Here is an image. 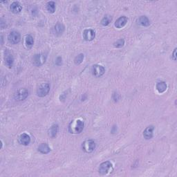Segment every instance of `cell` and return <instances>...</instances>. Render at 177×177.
<instances>
[{"instance_id":"23","label":"cell","mask_w":177,"mask_h":177,"mask_svg":"<svg viewBox=\"0 0 177 177\" xmlns=\"http://www.w3.org/2000/svg\"><path fill=\"white\" fill-rule=\"evenodd\" d=\"M84 54H83V53H80V54L77 55L75 58V59H74V63H75V65H80V64L83 62L84 60Z\"/></svg>"},{"instance_id":"6","label":"cell","mask_w":177,"mask_h":177,"mask_svg":"<svg viewBox=\"0 0 177 177\" xmlns=\"http://www.w3.org/2000/svg\"><path fill=\"white\" fill-rule=\"evenodd\" d=\"M112 163L109 161L101 163L98 168L99 174L101 175H105V174H108L112 169Z\"/></svg>"},{"instance_id":"4","label":"cell","mask_w":177,"mask_h":177,"mask_svg":"<svg viewBox=\"0 0 177 177\" xmlns=\"http://www.w3.org/2000/svg\"><path fill=\"white\" fill-rule=\"evenodd\" d=\"M95 148H96V143H95L94 140H86L82 144V149L86 153L93 152Z\"/></svg>"},{"instance_id":"9","label":"cell","mask_w":177,"mask_h":177,"mask_svg":"<svg viewBox=\"0 0 177 177\" xmlns=\"http://www.w3.org/2000/svg\"><path fill=\"white\" fill-rule=\"evenodd\" d=\"M96 37V32L93 29H85L83 32V38L86 41H92Z\"/></svg>"},{"instance_id":"14","label":"cell","mask_w":177,"mask_h":177,"mask_svg":"<svg viewBox=\"0 0 177 177\" xmlns=\"http://www.w3.org/2000/svg\"><path fill=\"white\" fill-rule=\"evenodd\" d=\"M5 65H6L9 68H12V66H13L14 63V58L12 57V55L11 54H10L8 52H6L5 53Z\"/></svg>"},{"instance_id":"17","label":"cell","mask_w":177,"mask_h":177,"mask_svg":"<svg viewBox=\"0 0 177 177\" xmlns=\"http://www.w3.org/2000/svg\"><path fill=\"white\" fill-rule=\"evenodd\" d=\"M58 129H59V127L57 124L52 125L48 131V136L52 138L56 137V136H57V134L58 132Z\"/></svg>"},{"instance_id":"20","label":"cell","mask_w":177,"mask_h":177,"mask_svg":"<svg viewBox=\"0 0 177 177\" xmlns=\"http://www.w3.org/2000/svg\"><path fill=\"white\" fill-rule=\"evenodd\" d=\"M139 24L143 27H149L150 25V22L149 19L146 16H140L138 20Z\"/></svg>"},{"instance_id":"12","label":"cell","mask_w":177,"mask_h":177,"mask_svg":"<svg viewBox=\"0 0 177 177\" xmlns=\"http://www.w3.org/2000/svg\"><path fill=\"white\" fill-rule=\"evenodd\" d=\"M127 21L128 19L127 17L121 16L116 20L114 24V26L117 28V29H122V28L124 27L127 24Z\"/></svg>"},{"instance_id":"8","label":"cell","mask_w":177,"mask_h":177,"mask_svg":"<svg viewBox=\"0 0 177 177\" xmlns=\"http://www.w3.org/2000/svg\"><path fill=\"white\" fill-rule=\"evenodd\" d=\"M8 40H9V42L12 44H17L21 40V35H20V33L19 32L13 30V31H11L9 34Z\"/></svg>"},{"instance_id":"26","label":"cell","mask_w":177,"mask_h":177,"mask_svg":"<svg viewBox=\"0 0 177 177\" xmlns=\"http://www.w3.org/2000/svg\"><path fill=\"white\" fill-rule=\"evenodd\" d=\"M172 57V59L174 61L176 60V48H174V50L173 51V54Z\"/></svg>"},{"instance_id":"24","label":"cell","mask_w":177,"mask_h":177,"mask_svg":"<svg viewBox=\"0 0 177 177\" xmlns=\"http://www.w3.org/2000/svg\"><path fill=\"white\" fill-rule=\"evenodd\" d=\"M125 45V40L123 39H120L116 42L114 43V46L116 48H121Z\"/></svg>"},{"instance_id":"11","label":"cell","mask_w":177,"mask_h":177,"mask_svg":"<svg viewBox=\"0 0 177 177\" xmlns=\"http://www.w3.org/2000/svg\"><path fill=\"white\" fill-rule=\"evenodd\" d=\"M19 143L20 144L24 146H27L30 144V137L29 134L27 133H23L22 134L20 135L19 138Z\"/></svg>"},{"instance_id":"22","label":"cell","mask_w":177,"mask_h":177,"mask_svg":"<svg viewBox=\"0 0 177 177\" xmlns=\"http://www.w3.org/2000/svg\"><path fill=\"white\" fill-rule=\"evenodd\" d=\"M112 16H110V15H105V16L102 18V19L101 20V24L102 26H104V27H107V26H108L110 22H112Z\"/></svg>"},{"instance_id":"25","label":"cell","mask_w":177,"mask_h":177,"mask_svg":"<svg viewBox=\"0 0 177 177\" xmlns=\"http://www.w3.org/2000/svg\"><path fill=\"white\" fill-rule=\"evenodd\" d=\"M55 64L58 66H60L62 65V58L60 56H59L57 58H56V61H55Z\"/></svg>"},{"instance_id":"7","label":"cell","mask_w":177,"mask_h":177,"mask_svg":"<svg viewBox=\"0 0 177 177\" xmlns=\"http://www.w3.org/2000/svg\"><path fill=\"white\" fill-rule=\"evenodd\" d=\"M91 72L93 76L96 78H100L105 73V69L103 66L100 65H94L91 68Z\"/></svg>"},{"instance_id":"21","label":"cell","mask_w":177,"mask_h":177,"mask_svg":"<svg viewBox=\"0 0 177 177\" xmlns=\"http://www.w3.org/2000/svg\"><path fill=\"white\" fill-rule=\"evenodd\" d=\"M55 3L54 2H48L47 4V9L49 13H53L55 11Z\"/></svg>"},{"instance_id":"16","label":"cell","mask_w":177,"mask_h":177,"mask_svg":"<svg viewBox=\"0 0 177 177\" xmlns=\"http://www.w3.org/2000/svg\"><path fill=\"white\" fill-rule=\"evenodd\" d=\"M37 150L42 154H47L51 152V148L47 143H42L39 145Z\"/></svg>"},{"instance_id":"13","label":"cell","mask_w":177,"mask_h":177,"mask_svg":"<svg viewBox=\"0 0 177 177\" xmlns=\"http://www.w3.org/2000/svg\"><path fill=\"white\" fill-rule=\"evenodd\" d=\"M22 5L20 4L18 2H12L11 6H10V10H11V11L14 14L19 13V12L22 11Z\"/></svg>"},{"instance_id":"1","label":"cell","mask_w":177,"mask_h":177,"mask_svg":"<svg viewBox=\"0 0 177 177\" xmlns=\"http://www.w3.org/2000/svg\"><path fill=\"white\" fill-rule=\"evenodd\" d=\"M84 127V123L81 120H76L70 122L69 125V132L73 134H79L83 132Z\"/></svg>"},{"instance_id":"3","label":"cell","mask_w":177,"mask_h":177,"mask_svg":"<svg viewBox=\"0 0 177 177\" xmlns=\"http://www.w3.org/2000/svg\"><path fill=\"white\" fill-rule=\"evenodd\" d=\"M29 90L26 88L19 89L14 94V99L16 101H23L29 96Z\"/></svg>"},{"instance_id":"5","label":"cell","mask_w":177,"mask_h":177,"mask_svg":"<svg viewBox=\"0 0 177 177\" xmlns=\"http://www.w3.org/2000/svg\"><path fill=\"white\" fill-rule=\"evenodd\" d=\"M51 86L48 83H43L37 89V96L39 97H44L49 93Z\"/></svg>"},{"instance_id":"10","label":"cell","mask_w":177,"mask_h":177,"mask_svg":"<svg viewBox=\"0 0 177 177\" xmlns=\"http://www.w3.org/2000/svg\"><path fill=\"white\" fill-rule=\"evenodd\" d=\"M154 130V127L153 125H150L145 128V129L143 132V137L146 140H150L153 138V132Z\"/></svg>"},{"instance_id":"19","label":"cell","mask_w":177,"mask_h":177,"mask_svg":"<svg viewBox=\"0 0 177 177\" xmlns=\"http://www.w3.org/2000/svg\"><path fill=\"white\" fill-rule=\"evenodd\" d=\"M156 87L159 93L162 94L167 90V87H168V86H167V84L165 83V82L161 81V82H158V83L156 84Z\"/></svg>"},{"instance_id":"18","label":"cell","mask_w":177,"mask_h":177,"mask_svg":"<svg viewBox=\"0 0 177 177\" xmlns=\"http://www.w3.org/2000/svg\"><path fill=\"white\" fill-rule=\"evenodd\" d=\"M25 44L26 47H27L28 49H30V48L33 47V44H34V39H33L32 35H27V36H26Z\"/></svg>"},{"instance_id":"15","label":"cell","mask_w":177,"mask_h":177,"mask_svg":"<svg viewBox=\"0 0 177 177\" xmlns=\"http://www.w3.org/2000/svg\"><path fill=\"white\" fill-rule=\"evenodd\" d=\"M65 27L61 23H57L53 28V31L56 35H60L65 32Z\"/></svg>"},{"instance_id":"2","label":"cell","mask_w":177,"mask_h":177,"mask_svg":"<svg viewBox=\"0 0 177 177\" xmlns=\"http://www.w3.org/2000/svg\"><path fill=\"white\" fill-rule=\"evenodd\" d=\"M47 59V55L46 53H39L33 56L32 59L33 64L35 66H41L46 62Z\"/></svg>"}]
</instances>
